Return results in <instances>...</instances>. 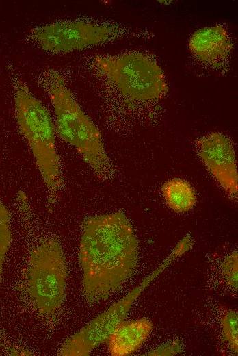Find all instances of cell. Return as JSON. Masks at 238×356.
<instances>
[{
	"instance_id": "7",
	"label": "cell",
	"mask_w": 238,
	"mask_h": 356,
	"mask_svg": "<svg viewBox=\"0 0 238 356\" xmlns=\"http://www.w3.org/2000/svg\"><path fill=\"white\" fill-rule=\"evenodd\" d=\"M197 153L209 173L231 196L237 194V169L230 140L220 133H211L198 140Z\"/></svg>"
},
{
	"instance_id": "11",
	"label": "cell",
	"mask_w": 238,
	"mask_h": 356,
	"mask_svg": "<svg viewBox=\"0 0 238 356\" xmlns=\"http://www.w3.org/2000/svg\"><path fill=\"white\" fill-rule=\"evenodd\" d=\"M11 240L10 214L7 208L0 201V282L3 262L10 245Z\"/></svg>"
},
{
	"instance_id": "10",
	"label": "cell",
	"mask_w": 238,
	"mask_h": 356,
	"mask_svg": "<svg viewBox=\"0 0 238 356\" xmlns=\"http://www.w3.org/2000/svg\"><path fill=\"white\" fill-rule=\"evenodd\" d=\"M162 194L167 205L176 212H186L191 209L196 201L191 185L179 178L166 181L161 187Z\"/></svg>"
},
{
	"instance_id": "6",
	"label": "cell",
	"mask_w": 238,
	"mask_h": 356,
	"mask_svg": "<svg viewBox=\"0 0 238 356\" xmlns=\"http://www.w3.org/2000/svg\"><path fill=\"white\" fill-rule=\"evenodd\" d=\"M121 32L114 25L69 20L39 26L33 30L31 36L42 49L57 53L99 45L119 37Z\"/></svg>"
},
{
	"instance_id": "3",
	"label": "cell",
	"mask_w": 238,
	"mask_h": 356,
	"mask_svg": "<svg viewBox=\"0 0 238 356\" xmlns=\"http://www.w3.org/2000/svg\"><path fill=\"white\" fill-rule=\"evenodd\" d=\"M14 99L20 131L33 153L49 201L53 202L62 189L63 181L51 116L25 84L16 85Z\"/></svg>"
},
{
	"instance_id": "2",
	"label": "cell",
	"mask_w": 238,
	"mask_h": 356,
	"mask_svg": "<svg viewBox=\"0 0 238 356\" xmlns=\"http://www.w3.org/2000/svg\"><path fill=\"white\" fill-rule=\"evenodd\" d=\"M42 81L53 107L60 138L77 150L99 178L109 177L111 166L101 133L77 102L64 77L50 69Z\"/></svg>"
},
{
	"instance_id": "9",
	"label": "cell",
	"mask_w": 238,
	"mask_h": 356,
	"mask_svg": "<svg viewBox=\"0 0 238 356\" xmlns=\"http://www.w3.org/2000/svg\"><path fill=\"white\" fill-rule=\"evenodd\" d=\"M153 325L148 318L122 321L114 330L107 342L113 356H126L139 349L148 338Z\"/></svg>"
},
{
	"instance_id": "1",
	"label": "cell",
	"mask_w": 238,
	"mask_h": 356,
	"mask_svg": "<svg viewBox=\"0 0 238 356\" xmlns=\"http://www.w3.org/2000/svg\"><path fill=\"white\" fill-rule=\"evenodd\" d=\"M78 259L88 303L106 301L121 288L137 265V240L125 214L117 212L85 218Z\"/></svg>"
},
{
	"instance_id": "12",
	"label": "cell",
	"mask_w": 238,
	"mask_h": 356,
	"mask_svg": "<svg viewBox=\"0 0 238 356\" xmlns=\"http://www.w3.org/2000/svg\"><path fill=\"white\" fill-rule=\"evenodd\" d=\"M223 333L230 348L237 354L238 351V316L235 309L227 311L221 320Z\"/></svg>"
},
{
	"instance_id": "4",
	"label": "cell",
	"mask_w": 238,
	"mask_h": 356,
	"mask_svg": "<svg viewBox=\"0 0 238 356\" xmlns=\"http://www.w3.org/2000/svg\"><path fill=\"white\" fill-rule=\"evenodd\" d=\"M67 267L62 246L54 238L43 240L31 251L27 291L39 315L54 320L65 298Z\"/></svg>"
},
{
	"instance_id": "8",
	"label": "cell",
	"mask_w": 238,
	"mask_h": 356,
	"mask_svg": "<svg viewBox=\"0 0 238 356\" xmlns=\"http://www.w3.org/2000/svg\"><path fill=\"white\" fill-rule=\"evenodd\" d=\"M189 49L201 62L220 67L233 49L230 36L222 25H215L196 31L189 40Z\"/></svg>"
},
{
	"instance_id": "13",
	"label": "cell",
	"mask_w": 238,
	"mask_h": 356,
	"mask_svg": "<svg viewBox=\"0 0 238 356\" xmlns=\"http://www.w3.org/2000/svg\"><path fill=\"white\" fill-rule=\"evenodd\" d=\"M237 252L227 256L222 264V270L227 283L235 290L237 288Z\"/></svg>"
},
{
	"instance_id": "5",
	"label": "cell",
	"mask_w": 238,
	"mask_h": 356,
	"mask_svg": "<svg viewBox=\"0 0 238 356\" xmlns=\"http://www.w3.org/2000/svg\"><path fill=\"white\" fill-rule=\"evenodd\" d=\"M97 70L125 97L138 101H151L167 91L164 73L148 55L130 51L114 55H97Z\"/></svg>"
},
{
	"instance_id": "14",
	"label": "cell",
	"mask_w": 238,
	"mask_h": 356,
	"mask_svg": "<svg viewBox=\"0 0 238 356\" xmlns=\"http://www.w3.org/2000/svg\"><path fill=\"white\" fill-rule=\"evenodd\" d=\"M181 352V344L178 341L166 344L148 353V355H173Z\"/></svg>"
}]
</instances>
